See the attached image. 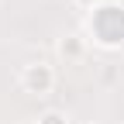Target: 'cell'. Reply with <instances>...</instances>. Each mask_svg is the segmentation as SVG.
Listing matches in <instances>:
<instances>
[{"instance_id":"obj_3","label":"cell","mask_w":124,"mask_h":124,"mask_svg":"<svg viewBox=\"0 0 124 124\" xmlns=\"http://www.w3.org/2000/svg\"><path fill=\"white\" fill-rule=\"evenodd\" d=\"M83 52H86V38L83 35H62L59 38V55L62 59L76 62V59H83Z\"/></svg>"},{"instance_id":"obj_4","label":"cell","mask_w":124,"mask_h":124,"mask_svg":"<svg viewBox=\"0 0 124 124\" xmlns=\"http://www.w3.org/2000/svg\"><path fill=\"white\" fill-rule=\"evenodd\" d=\"M35 124H69V117H66V110H45V114H38Z\"/></svg>"},{"instance_id":"obj_5","label":"cell","mask_w":124,"mask_h":124,"mask_svg":"<svg viewBox=\"0 0 124 124\" xmlns=\"http://www.w3.org/2000/svg\"><path fill=\"white\" fill-rule=\"evenodd\" d=\"M76 7H83V10H97L100 7V0H72Z\"/></svg>"},{"instance_id":"obj_1","label":"cell","mask_w":124,"mask_h":124,"mask_svg":"<svg viewBox=\"0 0 124 124\" xmlns=\"http://www.w3.org/2000/svg\"><path fill=\"white\" fill-rule=\"evenodd\" d=\"M90 35L93 41H100L103 48H117L124 41V7L103 4L90 14Z\"/></svg>"},{"instance_id":"obj_2","label":"cell","mask_w":124,"mask_h":124,"mask_svg":"<svg viewBox=\"0 0 124 124\" xmlns=\"http://www.w3.org/2000/svg\"><path fill=\"white\" fill-rule=\"evenodd\" d=\"M21 90L31 97H45V93L55 90V66L45 59H35L21 69Z\"/></svg>"}]
</instances>
